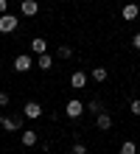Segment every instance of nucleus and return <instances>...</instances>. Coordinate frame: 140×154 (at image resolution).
I'll return each instance as SVG.
<instances>
[{"instance_id":"10","label":"nucleus","mask_w":140,"mask_h":154,"mask_svg":"<svg viewBox=\"0 0 140 154\" xmlns=\"http://www.w3.org/2000/svg\"><path fill=\"white\" fill-rule=\"evenodd\" d=\"M36 67L51 70V67H53V56H48V53H39V56H36Z\"/></svg>"},{"instance_id":"1","label":"nucleus","mask_w":140,"mask_h":154,"mask_svg":"<svg viewBox=\"0 0 140 154\" xmlns=\"http://www.w3.org/2000/svg\"><path fill=\"white\" fill-rule=\"evenodd\" d=\"M17 25H20V20H17L14 14H0V34H11V31H17Z\"/></svg>"},{"instance_id":"19","label":"nucleus","mask_w":140,"mask_h":154,"mask_svg":"<svg viewBox=\"0 0 140 154\" xmlns=\"http://www.w3.org/2000/svg\"><path fill=\"white\" fill-rule=\"evenodd\" d=\"M129 112L140 115V98H132V104H129Z\"/></svg>"},{"instance_id":"14","label":"nucleus","mask_w":140,"mask_h":154,"mask_svg":"<svg viewBox=\"0 0 140 154\" xmlns=\"http://www.w3.org/2000/svg\"><path fill=\"white\" fill-rule=\"evenodd\" d=\"M56 56H59V59H70L73 48H70V45H59V48H56Z\"/></svg>"},{"instance_id":"15","label":"nucleus","mask_w":140,"mask_h":154,"mask_svg":"<svg viewBox=\"0 0 140 154\" xmlns=\"http://www.w3.org/2000/svg\"><path fill=\"white\" fill-rule=\"evenodd\" d=\"M120 154H137V143L135 140H126L123 146H120Z\"/></svg>"},{"instance_id":"12","label":"nucleus","mask_w":140,"mask_h":154,"mask_svg":"<svg viewBox=\"0 0 140 154\" xmlns=\"http://www.w3.org/2000/svg\"><path fill=\"white\" fill-rule=\"evenodd\" d=\"M20 118H3V129L6 132H17V129H20Z\"/></svg>"},{"instance_id":"2","label":"nucleus","mask_w":140,"mask_h":154,"mask_svg":"<svg viewBox=\"0 0 140 154\" xmlns=\"http://www.w3.org/2000/svg\"><path fill=\"white\" fill-rule=\"evenodd\" d=\"M31 67H34V59L28 56V53H20V56H14V70H17V73H28Z\"/></svg>"},{"instance_id":"6","label":"nucleus","mask_w":140,"mask_h":154,"mask_svg":"<svg viewBox=\"0 0 140 154\" xmlns=\"http://www.w3.org/2000/svg\"><path fill=\"white\" fill-rule=\"evenodd\" d=\"M84 84H87V73L76 70V73L70 76V87H73V90H84Z\"/></svg>"},{"instance_id":"21","label":"nucleus","mask_w":140,"mask_h":154,"mask_svg":"<svg viewBox=\"0 0 140 154\" xmlns=\"http://www.w3.org/2000/svg\"><path fill=\"white\" fill-rule=\"evenodd\" d=\"M132 45H135V48L140 51V34H135V39H132Z\"/></svg>"},{"instance_id":"5","label":"nucleus","mask_w":140,"mask_h":154,"mask_svg":"<svg viewBox=\"0 0 140 154\" xmlns=\"http://www.w3.org/2000/svg\"><path fill=\"white\" fill-rule=\"evenodd\" d=\"M20 11H23V17H34L39 11V3L36 0H20Z\"/></svg>"},{"instance_id":"11","label":"nucleus","mask_w":140,"mask_h":154,"mask_svg":"<svg viewBox=\"0 0 140 154\" xmlns=\"http://www.w3.org/2000/svg\"><path fill=\"white\" fill-rule=\"evenodd\" d=\"M23 146H25V149L36 146V132H34V129H25V132H23Z\"/></svg>"},{"instance_id":"3","label":"nucleus","mask_w":140,"mask_h":154,"mask_svg":"<svg viewBox=\"0 0 140 154\" xmlns=\"http://www.w3.org/2000/svg\"><path fill=\"white\" fill-rule=\"evenodd\" d=\"M64 112H67L70 121H76V118H81V112H84V104L79 101V98H70L67 106H64Z\"/></svg>"},{"instance_id":"7","label":"nucleus","mask_w":140,"mask_h":154,"mask_svg":"<svg viewBox=\"0 0 140 154\" xmlns=\"http://www.w3.org/2000/svg\"><path fill=\"white\" fill-rule=\"evenodd\" d=\"M95 126H98L101 132L112 129V115H109V112H98V118H95Z\"/></svg>"},{"instance_id":"16","label":"nucleus","mask_w":140,"mask_h":154,"mask_svg":"<svg viewBox=\"0 0 140 154\" xmlns=\"http://www.w3.org/2000/svg\"><path fill=\"white\" fill-rule=\"evenodd\" d=\"M87 109H90V112H104V106H101V101H98V98H92V101L87 104Z\"/></svg>"},{"instance_id":"17","label":"nucleus","mask_w":140,"mask_h":154,"mask_svg":"<svg viewBox=\"0 0 140 154\" xmlns=\"http://www.w3.org/2000/svg\"><path fill=\"white\" fill-rule=\"evenodd\" d=\"M8 101H11V95H8L6 90H0V109H6V106H8Z\"/></svg>"},{"instance_id":"18","label":"nucleus","mask_w":140,"mask_h":154,"mask_svg":"<svg viewBox=\"0 0 140 154\" xmlns=\"http://www.w3.org/2000/svg\"><path fill=\"white\" fill-rule=\"evenodd\" d=\"M70 154H90V151H87V146H84V143H76V146L70 149Z\"/></svg>"},{"instance_id":"13","label":"nucleus","mask_w":140,"mask_h":154,"mask_svg":"<svg viewBox=\"0 0 140 154\" xmlns=\"http://www.w3.org/2000/svg\"><path fill=\"white\" fill-rule=\"evenodd\" d=\"M92 81H98V84H101V81H107V67H92Z\"/></svg>"},{"instance_id":"8","label":"nucleus","mask_w":140,"mask_h":154,"mask_svg":"<svg viewBox=\"0 0 140 154\" xmlns=\"http://www.w3.org/2000/svg\"><path fill=\"white\" fill-rule=\"evenodd\" d=\"M31 53H36V56H39V53H48V42L42 37H34L31 39Z\"/></svg>"},{"instance_id":"20","label":"nucleus","mask_w":140,"mask_h":154,"mask_svg":"<svg viewBox=\"0 0 140 154\" xmlns=\"http://www.w3.org/2000/svg\"><path fill=\"white\" fill-rule=\"evenodd\" d=\"M6 8H8V0H0V14H6Z\"/></svg>"},{"instance_id":"9","label":"nucleus","mask_w":140,"mask_h":154,"mask_svg":"<svg viewBox=\"0 0 140 154\" xmlns=\"http://www.w3.org/2000/svg\"><path fill=\"white\" fill-rule=\"evenodd\" d=\"M120 14H123V20H137L140 8H137L135 3H126V6H123V11H120Z\"/></svg>"},{"instance_id":"22","label":"nucleus","mask_w":140,"mask_h":154,"mask_svg":"<svg viewBox=\"0 0 140 154\" xmlns=\"http://www.w3.org/2000/svg\"><path fill=\"white\" fill-rule=\"evenodd\" d=\"M0 123H3V112H0Z\"/></svg>"},{"instance_id":"4","label":"nucleus","mask_w":140,"mask_h":154,"mask_svg":"<svg viewBox=\"0 0 140 154\" xmlns=\"http://www.w3.org/2000/svg\"><path fill=\"white\" fill-rule=\"evenodd\" d=\"M39 115H42V106L36 104V101H28V104L23 106V118H28V121H36Z\"/></svg>"}]
</instances>
